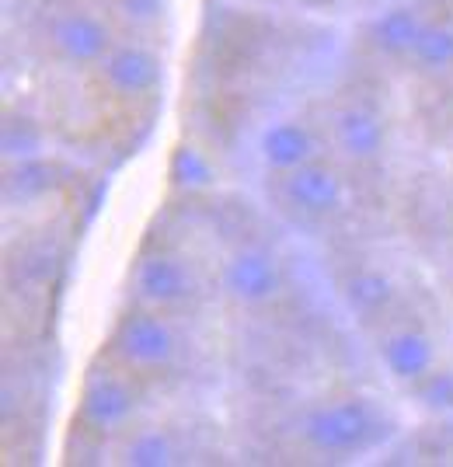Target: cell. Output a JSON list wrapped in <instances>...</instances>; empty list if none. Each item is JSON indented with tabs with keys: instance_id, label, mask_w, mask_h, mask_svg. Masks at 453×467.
Here are the masks:
<instances>
[{
	"instance_id": "6da1fadb",
	"label": "cell",
	"mask_w": 453,
	"mask_h": 467,
	"mask_svg": "<svg viewBox=\"0 0 453 467\" xmlns=\"http://www.w3.org/2000/svg\"><path fill=\"white\" fill-rule=\"evenodd\" d=\"M300 436L317 453H363L387 436V422L370 401L342 398L307 411L300 419Z\"/></svg>"
},
{
	"instance_id": "7a4b0ae2",
	"label": "cell",
	"mask_w": 453,
	"mask_h": 467,
	"mask_svg": "<svg viewBox=\"0 0 453 467\" xmlns=\"http://www.w3.org/2000/svg\"><path fill=\"white\" fill-rule=\"evenodd\" d=\"M112 346L122 359H129L137 367H164L178 352V335L158 314L129 311L126 317H118L116 331H112Z\"/></svg>"
},
{
	"instance_id": "3957f363",
	"label": "cell",
	"mask_w": 453,
	"mask_h": 467,
	"mask_svg": "<svg viewBox=\"0 0 453 467\" xmlns=\"http://www.w3.org/2000/svg\"><path fill=\"white\" fill-rule=\"evenodd\" d=\"M101 78L118 95H150L164 80V59L147 46H116L101 59Z\"/></svg>"
},
{
	"instance_id": "277c9868",
	"label": "cell",
	"mask_w": 453,
	"mask_h": 467,
	"mask_svg": "<svg viewBox=\"0 0 453 467\" xmlns=\"http://www.w3.org/2000/svg\"><path fill=\"white\" fill-rule=\"evenodd\" d=\"M279 286H283V275H279L276 258L258 248L237 252L223 269V290L241 304H265L276 296Z\"/></svg>"
},
{
	"instance_id": "5b68a950",
	"label": "cell",
	"mask_w": 453,
	"mask_h": 467,
	"mask_svg": "<svg viewBox=\"0 0 453 467\" xmlns=\"http://www.w3.org/2000/svg\"><path fill=\"white\" fill-rule=\"evenodd\" d=\"M137 290L147 304L178 307L196 293L192 269L178 254H147L137 269Z\"/></svg>"
},
{
	"instance_id": "8992f818",
	"label": "cell",
	"mask_w": 453,
	"mask_h": 467,
	"mask_svg": "<svg viewBox=\"0 0 453 467\" xmlns=\"http://www.w3.org/2000/svg\"><path fill=\"white\" fill-rule=\"evenodd\" d=\"M286 199L293 202L296 210L311 216H328L335 213L345 199V189L332 168H321L314 161L300 164L293 171H286Z\"/></svg>"
},
{
	"instance_id": "52a82bcc",
	"label": "cell",
	"mask_w": 453,
	"mask_h": 467,
	"mask_svg": "<svg viewBox=\"0 0 453 467\" xmlns=\"http://www.w3.org/2000/svg\"><path fill=\"white\" fill-rule=\"evenodd\" d=\"M53 42L70 63H98L108 53V28L105 21L88 15V11H67L53 25Z\"/></svg>"
},
{
	"instance_id": "ba28073f",
	"label": "cell",
	"mask_w": 453,
	"mask_h": 467,
	"mask_svg": "<svg viewBox=\"0 0 453 467\" xmlns=\"http://www.w3.org/2000/svg\"><path fill=\"white\" fill-rule=\"evenodd\" d=\"M380 359H384V367L395 380H408V384L426 380L436 367V342L418 328L395 331V335L384 338Z\"/></svg>"
},
{
	"instance_id": "9c48e42d",
	"label": "cell",
	"mask_w": 453,
	"mask_h": 467,
	"mask_svg": "<svg viewBox=\"0 0 453 467\" xmlns=\"http://www.w3.org/2000/svg\"><path fill=\"white\" fill-rule=\"evenodd\" d=\"M80 409H84V419H88L91 426L116 429L133 415V409H137V394H133V388H129L126 380L108 377V373H98V377L88 380Z\"/></svg>"
},
{
	"instance_id": "30bf717a",
	"label": "cell",
	"mask_w": 453,
	"mask_h": 467,
	"mask_svg": "<svg viewBox=\"0 0 453 467\" xmlns=\"http://www.w3.org/2000/svg\"><path fill=\"white\" fill-rule=\"evenodd\" d=\"M258 150H262L269 168L293 171V168L307 164V161L314 157V137H311V130H307L304 122L283 119V122H273V126L262 130Z\"/></svg>"
},
{
	"instance_id": "8fae6325",
	"label": "cell",
	"mask_w": 453,
	"mask_h": 467,
	"mask_svg": "<svg viewBox=\"0 0 453 467\" xmlns=\"http://www.w3.org/2000/svg\"><path fill=\"white\" fill-rule=\"evenodd\" d=\"M335 133L342 150L349 157H355V161H370L387 143V130H384L380 116L370 112V109H363V105H353V109H342L338 112Z\"/></svg>"
},
{
	"instance_id": "7c38bea8",
	"label": "cell",
	"mask_w": 453,
	"mask_h": 467,
	"mask_svg": "<svg viewBox=\"0 0 453 467\" xmlns=\"http://www.w3.org/2000/svg\"><path fill=\"white\" fill-rule=\"evenodd\" d=\"M422 25L426 21L418 18L412 7H391V11H384L370 21V39L387 57H408Z\"/></svg>"
},
{
	"instance_id": "4fadbf2b",
	"label": "cell",
	"mask_w": 453,
	"mask_h": 467,
	"mask_svg": "<svg viewBox=\"0 0 453 467\" xmlns=\"http://www.w3.org/2000/svg\"><path fill=\"white\" fill-rule=\"evenodd\" d=\"M345 300H349V307L355 314H370L374 317V314L387 311L395 304V283L384 273H376V269H363V273H355L349 279Z\"/></svg>"
},
{
	"instance_id": "5bb4252c",
	"label": "cell",
	"mask_w": 453,
	"mask_h": 467,
	"mask_svg": "<svg viewBox=\"0 0 453 467\" xmlns=\"http://www.w3.org/2000/svg\"><path fill=\"white\" fill-rule=\"evenodd\" d=\"M408 59L418 70H447V67H453V25H422Z\"/></svg>"
},
{
	"instance_id": "9a60e30c",
	"label": "cell",
	"mask_w": 453,
	"mask_h": 467,
	"mask_svg": "<svg viewBox=\"0 0 453 467\" xmlns=\"http://www.w3.org/2000/svg\"><path fill=\"white\" fill-rule=\"evenodd\" d=\"M126 461L137 467H160L175 461V443L168 432H139L126 447Z\"/></svg>"
},
{
	"instance_id": "2e32d148",
	"label": "cell",
	"mask_w": 453,
	"mask_h": 467,
	"mask_svg": "<svg viewBox=\"0 0 453 467\" xmlns=\"http://www.w3.org/2000/svg\"><path fill=\"white\" fill-rule=\"evenodd\" d=\"M171 178H175L178 185H189V189H202V185L213 182L206 157L192 150V147H178L175 161H171Z\"/></svg>"
},
{
	"instance_id": "e0dca14e",
	"label": "cell",
	"mask_w": 453,
	"mask_h": 467,
	"mask_svg": "<svg viewBox=\"0 0 453 467\" xmlns=\"http://www.w3.org/2000/svg\"><path fill=\"white\" fill-rule=\"evenodd\" d=\"M39 147H42V133L36 122L11 119L4 126V150H7V157H32L39 154Z\"/></svg>"
},
{
	"instance_id": "ac0fdd59",
	"label": "cell",
	"mask_w": 453,
	"mask_h": 467,
	"mask_svg": "<svg viewBox=\"0 0 453 467\" xmlns=\"http://www.w3.org/2000/svg\"><path fill=\"white\" fill-rule=\"evenodd\" d=\"M433 405H453V377L450 373H429V384L422 390Z\"/></svg>"
},
{
	"instance_id": "d6986e66",
	"label": "cell",
	"mask_w": 453,
	"mask_h": 467,
	"mask_svg": "<svg viewBox=\"0 0 453 467\" xmlns=\"http://www.w3.org/2000/svg\"><path fill=\"white\" fill-rule=\"evenodd\" d=\"M118 7L133 21H154L164 11V0H118Z\"/></svg>"
}]
</instances>
